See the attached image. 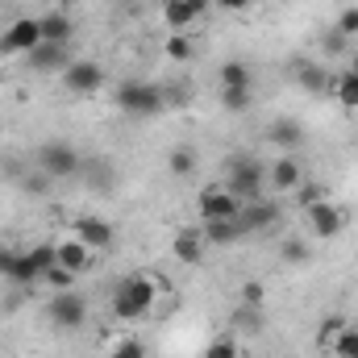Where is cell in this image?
Here are the masks:
<instances>
[{"instance_id": "obj_1", "label": "cell", "mask_w": 358, "mask_h": 358, "mask_svg": "<svg viewBox=\"0 0 358 358\" xmlns=\"http://www.w3.org/2000/svg\"><path fill=\"white\" fill-rule=\"evenodd\" d=\"M155 296H159L155 275L134 271V275H125V279L117 283V292H113V317H117V321H146V317L155 313Z\"/></svg>"}, {"instance_id": "obj_2", "label": "cell", "mask_w": 358, "mask_h": 358, "mask_svg": "<svg viewBox=\"0 0 358 358\" xmlns=\"http://www.w3.org/2000/svg\"><path fill=\"white\" fill-rule=\"evenodd\" d=\"M113 100L129 117H163V108H167V92L159 88V84H150V80H125V84H117Z\"/></svg>"}, {"instance_id": "obj_3", "label": "cell", "mask_w": 358, "mask_h": 358, "mask_svg": "<svg viewBox=\"0 0 358 358\" xmlns=\"http://www.w3.org/2000/svg\"><path fill=\"white\" fill-rule=\"evenodd\" d=\"M46 321L55 325V329H84V321H88V296L80 292V287H71V292H55L50 300H46Z\"/></svg>"}, {"instance_id": "obj_4", "label": "cell", "mask_w": 358, "mask_h": 358, "mask_svg": "<svg viewBox=\"0 0 358 358\" xmlns=\"http://www.w3.org/2000/svg\"><path fill=\"white\" fill-rule=\"evenodd\" d=\"M225 187L246 204V200H259L263 187H267V167L259 159H234L229 171H225Z\"/></svg>"}, {"instance_id": "obj_5", "label": "cell", "mask_w": 358, "mask_h": 358, "mask_svg": "<svg viewBox=\"0 0 358 358\" xmlns=\"http://www.w3.org/2000/svg\"><path fill=\"white\" fill-rule=\"evenodd\" d=\"M196 208H200V221H234L242 213V200L225 183H208V187H200Z\"/></svg>"}, {"instance_id": "obj_6", "label": "cell", "mask_w": 358, "mask_h": 358, "mask_svg": "<svg viewBox=\"0 0 358 358\" xmlns=\"http://www.w3.org/2000/svg\"><path fill=\"white\" fill-rule=\"evenodd\" d=\"M304 217H308V234H313L317 242L338 238V234L346 229V221H350V213H346L342 204H334L329 196H325V200H317L313 208H304Z\"/></svg>"}, {"instance_id": "obj_7", "label": "cell", "mask_w": 358, "mask_h": 358, "mask_svg": "<svg viewBox=\"0 0 358 358\" xmlns=\"http://www.w3.org/2000/svg\"><path fill=\"white\" fill-rule=\"evenodd\" d=\"M38 167H42V176H50V179H71L80 171V150L71 142L55 138V142H46L38 150Z\"/></svg>"}, {"instance_id": "obj_8", "label": "cell", "mask_w": 358, "mask_h": 358, "mask_svg": "<svg viewBox=\"0 0 358 358\" xmlns=\"http://www.w3.org/2000/svg\"><path fill=\"white\" fill-rule=\"evenodd\" d=\"M34 46H42V25H38V17H17V21H8L4 25V34H0V55H29Z\"/></svg>"}, {"instance_id": "obj_9", "label": "cell", "mask_w": 358, "mask_h": 358, "mask_svg": "<svg viewBox=\"0 0 358 358\" xmlns=\"http://www.w3.org/2000/svg\"><path fill=\"white\" fill-rule=\"evenodd\" d=\"M0 279H8L17 287H34V283H42V267L29 259V250L0 246Z\"/></svg>"}, {"instance_id": "obj_10", "label": "cell", "mask_w": 358, "mask_h": 358, "mask_svg": "<svg viewBox=\"0 0 358 358\" xmlns=\"http://www.w3.org/2000/svg\"><path fill=\"white\" fill-rule=\"evenodd\" d=\"M104 84H108V76H104V67L96 59H71V67L63 71V88L71 92V96H92Z\"/></svg>"}, {"instance_id": "obj_11", "label": "cell", "mask_w": 358, "mask_h": 358, "mask_svg": "<svg viewBox=\"0 0 358 358\" xmlns=\"http://www.w3.org/2000/svg\"><path fill=\"white\" fill-rule=\"evenodd\" d=\"M267 183L279 192V196H287V192H296L300 183H304V163L296 159V155H279L275 163L267 167Z\"/></svg>"}, {"instance_id": "obj_12", "label": "cell", "mask_w": 358, "mask_h": 358, "mask_svg": "<svg viewBox=\"0 0 358 358\" xmlns=\"http://www.w3.org/2000/svg\"><path fill=\"white\" fill-rule=\"evenodd\" d=\"M71 234H76L88 250H113V242H117L113 225H108V221H100V217H76Z\"/></svg>"}, {"instance_id": "obj_13", "label": "cell", "mask_w": 358, "mask_h": 358, "mask_svg": "<svg viewBox=\"0 0 358 358\" xmlns=\"http://www.w3.org/2000/svg\"><path fill=\"white\" fill-rule=\"evenodd\" d=\"M25 63L34 67V71H67L71 67V46H55V42H42V46H34L29 55H25Z\"/></svg>"}, {"instance_id": "obj_14", "label": "cell", "mask_w": 358, "mask_h": 358, "mask_svg": "<svg viewBox=\"0 0 358 358\" xmlns=\"http://www.w3.org/2000/svg\"><path fill=\"white\" fill-rule=\"evenodd\" d=\"M171 250H176V259L183 263V267H200V263H204V255H208L204 229H179L176 242H171Z\"/></svg>"}, {"instance_id": "obj_15", "label": "cell", "mask_w": 358, "mask_h": 358, "mask_svg": "<svg viewBox=\"0 0 358 358\" xmlns=\"http://www.w3.org/2000/svg\"><path fill=\"white\" fill-rule=\"evenodd\" d=\"M238 221H242V229H246V234H259V229H271V225L279 221V208H275L271 200L259 196V200H246V204H242Z\"/></svg>"}, {"instance_id": "obj_16", "label": "cell", "mask_w": 358, "mask_h": 358, "mask_svg": "<svg viewBox=\"0 0 358 358\" xmlns=\"http://www.w3.org/2000/svg\"><path fill=\"white\" fill-rule=\"evenodd\" d=\"M38 25H42V42H55V46H67V42L76 38V21H71L67 13H59V8H50V13H42V17H38Z\"/></svg>"}, {"instance_id": "obj_17", "label": "cell", "mask_w": 358, "mask_h": 358, "mask_svg": "<svg viewBox=\"0 0 358 358\" xmlns=\"http://www.w3.org/2000/svg\"><path fill=\"white\" fill-rule=\"evenodd\" d=\"M267 138L283 150V155H292V150H300V146H304V125H300V121H292V117H279V121H271Z\"/></svg>"}, {"instance_id": "obj_18", "label": "cell", "mask_w": 358, "mask_h": 358, "mask_svg": "<svg viewBox=\"0 0 358 358\" xmlns=\"http://www.w3.org/2000/svg\"><path fill=\"white\" fill-rule=\"evenodd\" d=\"M55 250H59V263L67 271H76V275H84L88 271V263H92V250L71 234V238H63V242H55Z\"/></svg>"}, {"instance_id": "obj_19", "label": "cell", "mask_w": 358, "mask_h": 358, "mask_svg": "<svg viewBox=\"0 0 358 358\" xmlns=\"http://www.w3.org/2000/svg\"><path fill=\"white\" fill-rule=\"evenodd\" d=\"M296 84H300V92L325 96V92L334 88V76H329L321 63H300V67H296Z\"/></svg>"}, {"instance_id": "obj_20", "label": "cell", "mask_w": 358, "mask_h": 358, "mask_svg": "<svg viewBox=\"0 0 358 358\" xmlns=\"http://www.w3.org/2000/svg\"><path fill=\"white\" fill-rule=\"evenodd\" d=\"M246 238V229H242V221L234 217V221H204V242L208 246H234V242H242Z\"/></svg>"}, {"instance_id": "obj_21", "label": "cell", "mask_w": 358, "mask_h": 358, "mask_svg": "<svg viewBox=\"0 0 358 358\" xmlns=\"http://www.w3.org/2000/svg\"><path fill=\"white\" fill-rule=\"evenodd\" d=\"M163 21H167L171 34H187L200 17H196V8H192L187 0H167V4H163Z\"/></svg>"}, {"instance_id": "obj_22", "label": "cell", "mask_w": 358, "mask_h": 358, "mask_svg": "<svg viewBox=\"0 0 358 358\" xmlns=\"http://www.w3.org/2000/svg\"><path fill=\"white\" fill-rule=\"evenodd\" d=\"M329 96H334L346 113H358V76H355V71L334 76V88H329Z\"/></svg>"}, {"instance_id": "obj_23", "label": "cell", "mask_w": 358, "mask_h": 358, "mask_svg": "<svg viewBox=\"0 0 358 358\" xmlns=\"http://www.w3.org/2000/svg\"><path fill=\"white\" fill-rule=\"evenodd\" d=\"M217 80H221V88H250V84H255V71H250L246 63H238V59H229V63H221V71H217Z\"/></svg>"}, {"instance_id": "obj_24", "label": "cell", "mask_w": 358, "mask_h": 358, "mask_svg": "<svg viewBox=\"0 0 358 358\" xmlns=\"http://www.w3.org/2000/svg\"><path fill=\"white\" fill-rule=\"evenodd\" d=\"M196 163H200V159H196L192 146H176V150L167 155V171H171L176 179H192L196 176Z\"/></svg>"}, {"instance_id": "obj_25", "label": "cell", "mask_w": 358, "mask_h": 358, "mask_svg": "<svg viewBox=\"0 0 358 358\" xmlns=\"http://www.w3.org/2000/svg\"><path fill=\"white\" fill-rule=\"evenodd\" d=\"M163 55H167L171 63H187V59L196 55V42H192L187 34H167V42H163Z\"/></svg>"}, {"instance_id": "obj_26", "label": "cell", "mask_w": 358, "mask_h": 358, "mask_svg": "<svg viewBox=\"0 0 358 358\" xmlns=\"http://www.w3.org/2000/svg\"><path fill=\"white\" fill-rule=\"evenodd\" d=\"M204 358H242V342L234 334H217L208 346H204Z\"/></svg>"}, {"instance_id": "obj_27", "label": "cell", "mask_w": 358, "mask_h": 358, "mask_svg": "<svg viewBox=\"0 0 358 358\" xmlns=\"http://www.w3.org/2000/svg\"><path fill=\"white\" fill-rule=\"evenodd\" d=\"M279 259H283V263H292V267H300V263H308V259H313V246H308L304 238H287V242L279 246Z\"/></svg>"}, {"instance_id": "obj_28", "label": "cell", "mask_w": 358, "mask_h": 358, "mask_svg": "<svg viewBox=\"0 0 358 358\" xmlns=\"http://www.w3.org/2000/svg\"><path fill=\"white\" fill-rule=\"evenodd\" d=\"M76 279H80V275H76V271H67L63 263H55V267L42 275V283H46L50 292H71V287H76Z\"/></svg>"}, {"instance_id": "obj_29", "label": "cell", "mask_w": 358, "mask_h": 358, "mask_svg": "<svg viewBox=\"0 0 358 358\" xmlns=\"http://www.w3.org/2000/svg\"><path fill=\"white\" fill-rule=\"evenodd\" d=\"M221 104H225L229 113H246V108L255 104V92L250 88H221Z\"/></svg>"}, {"instance_id": "obj_30", "label": "cell", "mask_w": 358, "mask_h": 358, "mask_svg": "<svg viewBox=\"0 0 358 358\" xmlns=\"http://www.w3.org/2000/svg\"><path fill=\"white\" fill-rule=\"evenodd\" d=\"M329 355H334V358H358V329H350V325H346V329H342V338L334 342V350H329Z\"/></svg>"}, {"instance_id": "obj_31", "label": "cell", "mask_w": 358, "mask_h": 358, "mask_svg": "<svg viewBox=\"0 0 358 358\" xmlns=\"http://www.w3.org/2000/svg\"><path fill=\"white\" fill-rule=\"evenodd\" d=\"M334 29H338L346 42H350V38H358V4H346V8L338 13V25H334Z\"/></svg>"}, {"instance_id": "obj_32", "label": "cell", "mask_w": 358, "mask_h": 358, "mask_svg": "<svg viewBox=\"0 0 358 358\" xmlns=\"http://www.w3.org/2000/svg\"><path fill=\"white\" fill-rule=\"evenodd\" d=\"M108 358H146V346H142L138 338H125V342H117V346L108 350Z\"/></svg>"}, {"instance_id": "obj_33", "label": "cell", "mask_w": 358, "mask_h": 358, "mask_svg": "<svg viewBox=\"0 0 358 358\" xmlns=\"http://www.w3.org/2000/svg\"><path fill=\"white\" fill-rule=\"evenodd\" d=\"M342 329H346V321H342V317L325 321V329H321V350H334V342L342 338Z\"/></svg>"}, {"instance_id": "obj_34", "label": "cell", "mask_w": 358, "mask_h": 358, "mask_svg": "<svg viewBox=\"0 0 358 358\" xmlns=\"http://www.w3.org/2000/svg\"><path fill=\"white\" fill-rule=\"evenodd\" d=\"M296 196H300V208H313L317 200H325V192H321L317 183H308V179H304V183L296 187Z\"/></svg>"}, {"instance_id": "obj_35", "label": "cell", "mask_w": 358, "mask_h": 358, "mask_svg": "<svg viewBox=\"0 0 358 358\" xmlns=\"http://www.w3.org/2000/svg\"><path fill=\"white\" fill-rule=\"evenodd\" d=\"M242 304L259 308V304H263V287H259V283H246V287H242Z\"/></svg>"}, {"instance_id": "obj_36", "label": "cell", "mask_w": 358, "mask_h": 358, "mask_svg": "<svg viewBox=\"0 0 358 358\" xmlns=\"http://www.w3.org/2000/svg\"><path fill=\"white\" fill-rule=\"evenodd\" d=\"M213 4H217L221 13H246V8H250L255 0H213Z\"/></svg>"}, {"instance_id": "obj_37", "label": "cell", "mask_w": 358, "mask_h": 358, "mask_svg": "<svg viewBox=\"0 0 358 358\" xmlns=\"http://www.w3.org/2000/svg\"><path fill=\"white\" fill-rule=\"evenodd\" d=\"M187 4H192V8H196V17H204V13H208V8H213V0H187Z\"/></svg>"}, {"instance_id": "obj_38", "label": "cell", "mask_w": 358, "mask_h": 358, "mask_svg": "<svg viewBox=\"0 0 358 358\" xmlns=\"http://www.w3.org/2000/svg\"><path fill=\"white\" fill-rule=\"evenodd\" d=\"M346 71H355V76H358V50L350 55V67H346Z\"/></svg>"}]
</instances>
